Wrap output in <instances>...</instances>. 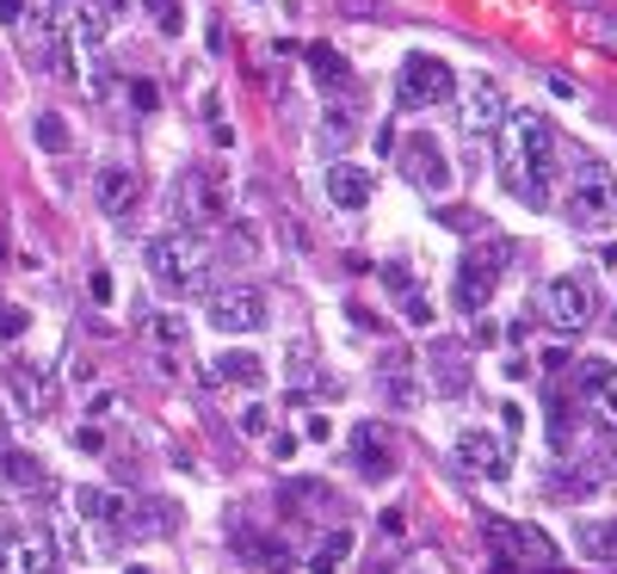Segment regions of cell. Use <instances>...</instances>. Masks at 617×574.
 <instances>
[{
  "label": "cell",
  "instance_id": "2e32d148",
  "mask_svg": "<svg viewBox=\"0 0 617 574\" xmlns=\"http://www.w3.org/2000/svg\"><path fill=\"white\" fill-rule=\"evenodd\" d=\"M581 396L605 426H617V365L611 358H586L581 365Z\"/></svg>",
  "mask_w": 617,
  "mask_h": 574
},
{
  "label": "cell",
  "instance_id": "277c9868",
  "mask_svg": "<svg viewBox=\"0 0 617 574\" xmlns=\"http://www.w3.org/2000/svg\"><path fill=\"white\" fill-rule=\"evenodd\" d=\"M173 217H180V229H216V223L229 217V180L216 167H185L180 180H173Z\"/></svg>",
  "mask_w": 617,
  "mask_h": 574
},
{
  "label": "cell",
  "instance_id": "6da1fadb",
  "mask_svg": "<svg viewBox=\"0 0 617 574\" xmlns=\"http://www.w3.org/2000/svg\"><path fill=\"white\" fill-rule=\"evenodd\" d=\"M500 161H507V192L531 210H550L555 198V173H562V142H555V124L543 111H507L500 124Z\"/></svg>",
  "mask_w": 617,
  "mask_h": 574
},
{
  "label": "cell",
  "instance_id": "4fadbf2b",
  "mask_svg": "<svg viewBox=\"0 0 617 574\" xmlns=\"http://www.w3.org/2000/svg\"><path fill=\"white\" fill-rule=\"evenodd\" d=\"M457 464L469 469L476 481H507V445L481 426H463L457 433Z\"/></svg>",
  "mask_w": 617,
  "mask_h": 574
},
{
  "label": "cell",
  "instance_id": "5bb4252c",
  "mask_svg": "<svg viewBox=\"0 0 617 574\" xmlns=\"http://www.w3.org/2000/svg\"><path fill=\"white\" fill-rule=\"evenodd\" d=\"M0 574H56V543L44 531H13L0 543Z\"/></svg>",
  "mask_w": 617,
  "mask_h": 574
},
{
  "label": "cell",
  "instance_id": "4316f807",
  "mask_svg": "<svg viewBox=\"0 0 617 574\" xmlns=\"http://www.w3.org/2000/svg\"><path fill=\"white\" fill-rule=\"evenodd\" d=\"M432 371H439V389H445V396H463V389H469V358H463L457 346H439V353H432Z\"/></svg>",
  "mask_w": 617,
  "mask_h": 574
},
{
  "label": "cell",
  "instance_id": "e575fe53",
  "mask_svg": "<svg viewBox=\"0 0 617 574\" xmlns=\"http://www.w3.org/2000/svg\"><path fill=\"white\" fill-rule=\"evenodd\" d=\"M130 99H137V111H154V106H161V94H154L149 80H137V87H130Z\"/></svg>",
  "mask_w": 617,
  "mask_h": 574
},
{
  "label": "cell",
  "instance_id": "ac0fdd59",
  "mask_svg": "<svg viewBox=\"0 0 617 574\" xmlns=\"http://www.w3.org/2000/svg\"><path fill=\"white\" fill-rule=\"evenodd\" d=\"M137 198H142L137 167H106V173H99V210H106V217H130Z\"/></svg>",
  "mask_w": 617,
  "mask_h": 574
},
{
  "label": "cell",
  "instance_id": "83f0119b",
  "mask_svg": "<svg viewBox=\"0 0 617 574\" xmlns=\"http://www.w3.org/2000/svg\"><path fill=\"white\" fill-rule=\"evenodd\" d=\"M346 556H353V531H327V538L315 543V556H308V568H315V574H334Z\"/></svg>",
  "mask_w": 617,
  "mask_h": 574
},
{
  "label": "cell",
  "instance_id": "b9f144b4",
  "mask_svg": "<svg viewBox=\"0 0 617 574\" xmlns=\"http://www.w3.org/2000/svg\"><path fill=\"white\" fill-rule=\"evenodd\" d=\"M44 7H80V0H44Z\"/></svg>",
  "mask_w": 617,
  "mask_h": 574
},
{
  "label": "cell",
  "instance_id": "9a60e30c",
  "mask_svg": "<svg viewBox=\"0 0 617 574\" xmlns=\"http://www.w3.org/2000/svg\"><path fill=\"white\" fill-rule=\"evenodd\" d=\"M142 334H149V346H154V365H161V371H180L185 340H192L185 315L180 310H154V315H142Z\"/></svg>",
  "mask_w": 617,
  "mask_h": 574
},
{
  "label": "cell",
  "instance_id": "8fae6325",
  "mask_svg": "<svg viewBox=\"0 0 617 574\" xmlns=\"http://www.w3.org/2000/svg\"><path fill=\"white\" fill-rule=\"evenodd\" d=\"M457 99H463V130H476V137H488V130H500L507 124V94H500V80H488V75H469V80H457Z\"/></svg>",
  "mask_w": 617,
  "mask_h": 574
},
{
  "label": "cell",
  "instance_id": "7a4b0ae2",
  "mask_svg": "<svg viewBox=\"0 0 617 574\" xmlns=\"http://www.w3.org/2000/svg\"><path fill=\"white\" fill-rule=\"evenodd\" d=\"M142 260H149V279L161 284L167 296H198L204 284H210V266H216L198 229H167V235H154Z\"/></svg>",
  "mask_w": 617,
  "mask_h": 574
},
{
  "label": "cell",
  "instance_id": "44dd1931",
  "mask_svg": "<svg viewBox=\"0 0 617 574\" xmlns=\"http://www.w3.org/2000/svg\"><path fill=\"white\" fill-rule=\"evenodd\" d=\"M75 507H80V519H93V526L123 531V512H130V500L111 495V488H75Z\"/></svg>",
  "mask_w": 617,
  "mask_h": 574
},
{
  "label": "cell",
  "instance_id": "5b68a950",
  "mask_svg": "<svg viewBox=\"0 0 617 574\" xmlns=\"http://www.w3.org/2000/svg\"><path fill=\"white\" fill-rule=\"evenodd\" d=\"M507 260H512V241H500V235H488L476 253H463L457 279H451V296H457L463 315H481V310L494 303V284H500Z\"/></svg>",
  "mask_w": 617,
  "mask_h": 574
},
{
  "label": "cell",
  "instance_id": "836d02e7",
  "mask_svg": "<svg viewBox=\"0 0 617 574\" xmlns=\"http://www.w3.org/2000/svg\"><path fill=\"white\" fill-rule=\"evenodd\" d=\"M266 426H272V414H266V408H241V433L247 438H260Z\"/></svg>",
  "mask_w": 617,
  "mask_h": 574
},
{
  "label": "cell",
  "instance_id": "d590c367",
  "mask_svg": "<svg viewBox=\"0 0 617 574\" xmlns=\"http://www.w3.org/2000/svg\"><path fill=\"white\" fill-rule=\"evenodd\" d=\"M0 334H25V310H7V303H0Z\"/></svg>",
  "mask_w": 617,
  "mask_h": 574
},
{
  "label": "cell",
  "instance_id": "1f68e13d",
  "mask_svg": "<svg viewBox=\"0 0 617 574\" xmlns=\"http://www.w3.org/2000/svg\"><path fill=\"white\" fill-rule=\"evenodd\" d=\"M401 303V322H414V327H432V303L420 291H408V296H396Z\"/></svg>",
  "mask_w": 617,
  "mask_h": 574
},
{
  "label": "cell",
  "instance_id": "9c48e42d",
  "mask_svg": "<svg viewBox=\"0 0 617 574\" xmlns=\"http://www.w3.org/2000/svg\"><path fill=\"white\" fill-rule=\"evenodd\" d=\"M204 315H210L216 334H253V327H266V291H253V284H223V291H210Z\"/></svg>",
  "mask_w": 617,
  "mask_h": 574
},
{
  "label": "cell",
  "instance_id": "ba28073f",
  "mask_svg": "<svg viewBox=\"0 0 617 574\" xmlns=\"http://www.w3.org/2000/svg\"><path fill=\"white\" fill-rule=\"evenodd\" d=\"M543 322L569 340V334H586L593 327V291H586V279L581 272H555L550 284H543Z\"/></svg>",
  "mask_w": 617,
  "mask_h": 574
},
{
  "label": "cell",
  "instance_id": "ffe728a7",
  "mask_svg": "<svg viewBox=\"0 0 617 574\" xmlns=\"http://www.w3.org/2000/svg\"><path fill=\"white\" fill-rule=\"evenodd\" d=\"M353 137H358V111H353V106H327L322 124H315V149H322L327 161H339Z\"/></svg>",
  "mask_w": 617,
  "mask_h": 574
},
{
  "label": "cell",
  "instance_id": "d6a6232c",
  "mask_svg": "<svg viewBox=\"0 0 617 574\" xmlns=\"http://www.w3.org/2000/svg\"><path fill=\"white\" fill-rule=\"evenodd\" d=\"M383 284H389V291H396V296L420 291V284H414V272H408V266H401V260H389V266H383Z\"/></svg>",
  "mask_w": 617,
  "mask_h": 574
},
{
  "label": "cell",
  "instance_id": "484cf974",
  "mask_svg": "<svg viewBox=\"0 0 617 574\" xmlns=\"http://www.w3.org/2000/svg\"><path fill=\"white\" fill-rule=\"evenodd\" d=\"M0 481H7V488H44V464H37L31 451L0 445Z\"/></svg>",
  "mask_w": 617,
  "mask_h": 574
},
{
  "label": "cell",
  "instance_id": "f35d334b",
  "mask_svg": "<svg viewBox=\"0 0 617 574\" xmlns=\"http://www.w3.org/2000/svg\"><path fill=\"white\" fill-rule=\"evenodd\" d=\"M569 365V346H543V371H562Z\"/></svg>",
  "mask_w": 617,
  "mask_h": 574
},
{
  "label": "cell",
  "instance_id": "7402d4cb",
  "mask_svg": "<svg viewBox=\"0 0 617 574\" xmlns=\"http://www.w3.org/2000/svg\"><path fill=\"white\" fill-rule=\"evenodd\" d=\"M204 377H210V383H241V389H260V383H266V358H260V353H223V358H216V365H210Z\"/></svg>",
  "mask_w": 617,
  "mask_h": 574
},
{
  "label": "cell",
  "instance_id": "52a82bcc",
  "mask_svg": "<svg viewBox=\"0 0 617 574\" xmlns=\"http://www.w3.org/2000/svg\"><path fill=\"white\" fill-rule=\"evenodd\" d=\"M481 538H488V550L507 562V568H519V562H524V568H538V574H555V562H562V556H555V543L543 538L538 526H507V519H488Z\"/></svg>",
  "mask_w": 617,
  "mask_h": 574
},
{
  "label": "cell",
  "instance_id": "d4e9b609",
  "mask_svg": "<svg viewBox=\"0 0 617 574\" xmlns=\"http://www.w3.org/2000/svg\"><path fill=\"white\" fill-rule=\"evenodd\" d=\"M308 75L322 80L327 94H346V87H353V68H346V56H339V50H327V44L308 50Z\"/></svg>",
  "mask_w": 617,
  "mask_h": 574
},
{
  "label": "cell",
  "instance_id": "cb8c5ba5",
  "mask_svg": "<svg viewBox=\"0 0 617 574\" xmlns=\"http://www.w3.org/2000/svg\"><path fill=\"white\" fill-rule=\"evenodd\" d=\"M13 396H19V408H25L31 420L50 414V377L37 371V365H19V371H13Z\"/></svg>",
  "mask_w": 617,
  "mask_h": 574
},
{
  "label": "cell",
  "instance_id": "7c38bea8",
  "mask_svg": "<svg viewBox=\"0 0 617 574\" xmlns=\"http://www.w3.org/2000/svg\"><path fill=\"white\" fill-rule=\"evenodd\" d=\"M353 464L365 481H389L396 476V438H389L383 420H365V426H353Z\"/></svg>",
  "mask_w": 617,
  "mask_h": 574
},
{
  "label": "cell",
  "instance_id": "ab89813d",
  "mask_svg": "<svg viewBox=\"0 0 617 574\" xmlns=\"http://www.w3.org/2000/svg\"><path fill=\"white\" fill-rule=\"evenodd\" d=\"M0 19H7V25H19V0H0Z\"/></svg>",
  "mask_w": 617,
  "mask_h": 574
},
{
  "label": "cell",
  "instance_id": "f546056e",
  "mask_svg": "<svg viewBox=\"0 0 617 574\" xmlns=\"http://www.w3.org/2000/svg\"><path fill=\"white\" fill-rule=\"evenodd\" d=\"M142 7L154 13V25H161L167 37H180V32H185V7H180V0H142Z\"/></svg>",
  "mask_w": 617,
  "mask_h": 574
},
{
  "label": "cell",
  "instance_id": "7bdbcfd3",
  "mask_svg": "<svg viewBox=\"0 0 617 574\" xmlns=\"http://www.w3.org/2000/svg\"><path fill=\"white\" fill-rule=\"evenodd\" d=\"M123 574H149V568H123Z\"/></svg>",
  "mask_w": 617,
  "mask_h": 574
},
{
  "label": "cell",
  "instance_id": "3957f363",
  "mask_svg": "<svg viewBox=\"0 0 617 574\" xmlns=\"http://www.w3.org/2000/svg\"><path fill=\"white\" fill-rule=\"evenodd\" d=\"M562 223L581 235L611 229L617 223V180L611 173L593 167V161H574V180H569V192H562Z\"/></svg>",
  "mask_w": 617,
  "mask_h": 574
},
{
  "label": "cell",
  "instance_id": "603a6c76",
  "mask_svg": "<svg viewBox=\"0 0 617 574\" xmlns=\"http://www.w3.org/2000/svg\"><path fill=\"white\" fill-rule=\"evenodd\" d=\"M574 550L593 562H617V512L611 519H581L574 526Z\"/></svg>",
  "mask_w": 617,
  "mask_h": 574
},
{
  "label": "cell",
  "instance_id": "8992f818",
  "mask_svg": "<svg viewBox=\"0 0 617 574\" xmlns=\"http://www.w3.org/2000/svg\"><path fill=\"white\" fill-rule=\"evenodd\" d=\"M396 99H401V111L451 106V99H457V68L439 63V56H408L396 75Z\"/></svg>",
  "mask_w": 617,
  "mask_h": 574
},
{
  "label": "cell",
  "instance_id": "60d3db41",
  "mask_svg": "<svg viewBox=\"0 0 617 574\" xmlns=\"http://www.w3.org/2000/svg\"><path fill=\"white\" fill-rule=\"evenodd\" d=\"M7 438H13V420H7V408H0V445H7Z\"/></svg>",
  "mask_w": 617,
  "mask_h": 574
},
{
  "label": "cell",
  "instance_id": "8d00e7d4",
  "mask_svg": "<svg viewBox=\"0 0 617 574\" xmlns=\"http://www.w3.org/2000/svg\"><path fill=\"white\" fill-rule=\"evenodd\" d=\"M439 217H445L451 229H481V217H469V210H439Z\"/></svg>",
  "mask_w": 617,
  "mask_h": 574
},
{
  "label": "cell",
  "instance_id": "f1b7e54d",
  "mask_svg": "<svg viewBox=\"0 0 617 574\" xmlns=\"http://www.w3.org/2000/svg\"><path fill=\"white\" fill-rule=\"evenodd\" d=\"M37 149H50V155H68V124H62L56 111H44V118H37Z\"/></svg>",
  "mask_w": 617,
  "mask_h": 574
},
{
  "label": "cell",
  "instance_id": "4dcf8cb0",
  "mask_svg": "<svg viewBox=\"0 0 617 574\" xmlns=\"http://www.w3.org/2000/svg\"><path fill=\"white\" fill-rule=\"evenodd\" d=\"M284 500H303L296 512H315V507H327L334 495H327V481H291V488H284Z\"/></svg>",
  "mask_w": 617,
  "mask_h": 574
},
{
  "label": "cell",
  "instance_id": "30bf717a",
  "mask_svg": "<svg viewBox=\"0 0 617 574\" xmlns=\"http://www.w3.org/2000/svg\"><path fill=\"white\" fill-rule=\"evenodd\" d=\"M401 180L408 186H420V192H451V161H445V149L426 137V130H414V137L401 142Z\"/></svg>",
  "mask_w": 617,
  "mask_h": 574
},
{
  "label": "cell",
  "instance_id": "d6986e66",
  "mask_svg": "<svg viewBox=\"0 0 617 574\" xmlns=\"http://www.w3.org/2000/svg\"><path fill=\"white\" fill-rule=\"evenodd\" d=\"M327 198H334L339 210H365L370 204V173L358 167V161H334V167H327Z\"/></svg>",
  "mask_w": 617,
  "mask_h": 574
},
{
  "label": "cell",
  "instance_id": "74e56055",
  "mask_svg": "<svg viewBox=\"0 0 617 574\" xmlns=\"http://www.w3.org/2000/svg\"><path fill=\"white\" fill-rule=\"evenodd\" d=\"M75 445H80V451H106V438H99V426H80Z\"/></svg>",
  "mask_w": 617,
  "mask_h": 574
},
{
  "label": "cell",
  "instance_id": "e0dca14e",
  "mask_svg": "<svg viewBox=\"0 0 617 574\" xmlns=\"http://www.w3.org/2000/svg\"><path fill=\"white\" fill-rule=\"evenodd\" d=\"M377 377H383V396H389L396 408H420V402H426V383L414 377V358H408V353H396V346L383 353Z\"/></svg>",
  "mask_w": 617,
  "mask_h": 574
}]
</instances>
